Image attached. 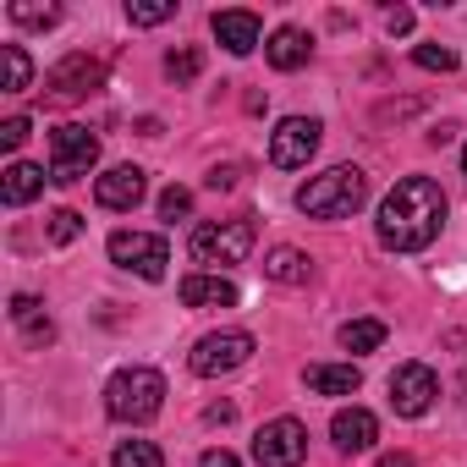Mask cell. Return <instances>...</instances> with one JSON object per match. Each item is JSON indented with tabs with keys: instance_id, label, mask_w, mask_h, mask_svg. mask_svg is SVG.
<instances>
[{
	"instance_id": "cell-4",
	"label": "cell",
	"mask_w": 467,
	"mask_h": 467,
	"mask_svg": "<svg viewBox=\"0 0 467 467\" xmlns=\"http://www.w3.org/2000/svg\"><path fill=\"white\" fill-rule=\"evenodd\" d=\"M187 254L198 265H209L214 275L225 265H243L254 254V220H203L192 225V237H187Z\"/></svg>"
},
{
	"instance_id": "cell-8",
	"label": "cell",
	"mask_w": 467,
	"mask_h": 467,
	"mask_svg": "<svg viewBox=\"0 0 467 467\" xmlns=\"http://www.w3.org/2000/svg\"><path fill=\"white\" fill-rule=\"evenodd\" d=\"M303 456H308V429L297 418H270L254 434V462L259 467H303Z\"/></svg>"
},
{
	"instance_id": "cell-25",
	"label": "cell",
	"mask_w": 467,
	"mask_h": 467,
	"mask_svg": "<svg viewBox=\"0 0 467 467\" xmlns=\"http://www.w3.org/2000/svg\"><path fill=\"white\" fill-rule=\"evenodd\" d=\"M198 72H203V56H198L192 45H176V50L165 56V78H171V83H192Z\"/></svg>"
},
{
	"instance_id": "cell-6",
	"label": "cell",
	"mask_w": 467,
	"mask_h": 467,
	"mask_svg": "<svg viewBox=\"0 0 467 467\" xmlns=\"http://www.w3.org/2000/svg\"><path fill=\"white\" fill-rule=\"evenodd\" d=\"M110 265L143 275V281H165V265H171V248L165 237H154V231H110Z\"/></svg>"
},
{
	"instance_id": "cell-21",
	"label": "cell",
	"mask_w": 467,
	"mask_h": 467,
	"mask_svg": "<svg viewBox=\"0 0 467 467\" xmlns=\"http://www.w3.org/2000/svg\"><path fill=\"white\" fill-rule=\"evenodd\" d=\"M0 72H6V78H0V88H6V94H23V88L34 83L28 50H23V45H0Z\"/></svg>"
},
{
	"instance_id": "cell-9",
	"label": "cell",
	"mask_w": 467,
	"mask_h": 467,
	"mask_svg": "<svg viewBox=\"0 0 467 467\" xmlns=\"http://www.w3.org/2000/svg\"><path fill=\"white\" fill-rule=\"evenodd\" d=\"M94 88H105V67L88 61V56H67V61H56L50 78H45V99H56V105H78V99H88Z\"/></svg>"
},
{
	"instance_id": "cell-31",
	"label": "cell",
	"mask_w": 467,
	"mask_h": 467,
	"mask_svg": "<svg viewBox=\"0 0 467 467\" xmlns=\"http://www.w3.org/2000/svg\"><path fill=\"white\" fill-rule=\"evenodd\" d=\"M385 34H390V39H396V34H412V12H407V6H390V12H385Z\"/></svg>"
},
{
	"instance_id": "cell-33",
	"label": "cell",
	"mask_w": 467,
	"mask_h": 467,
	"mask_svg": "<svg viewBox=\"0 0 467 467\" xmlns=\"http://www.w3.org/2000/svg\"><path fill=\"white\" fill-rule=\"evenodd\" d=\"M237 171H243V165H214V171H209V187H214V192H220V187H237Z\"/></svg>"
},
{
	"instance_id": "cell-11",
	"label": "cell",
	"mask_w": 467,
	"mask_h": 467,
	"mask_svg": "<svg viewBox=\"0 0 467 467\" xmlns=\"http://www.w3.org/2000/svg\"><path fill=\"white\" fill-rule=\"evenodd\" d=\"M319 121L314 116H286L281 127H275V138H270V165H281V171H303L308 160H314V149H319Z\"/></svg>"
},
{
	"instance_id": "cell-28",
	"label": "cell",
	"mask_w": 467,
	"mask_h": 467,
	"mask_svg": "<svg viewBox=\"0 0 467 467\" xmlns=\"http://www.w3.org/2000/svg\"><path fill=\"white\" fill-rule=\"evenodd\" d=\"M412 61H418L423 72H456V50H445V45H418Z\"/></svg>"
},
{
	"instance_id": "cell-19",
	"label": "cell",
	"mask_w": 467,
	"mask_h": 467,
	"mask_svg": "<svg viewBox=\"0 0 467 467\" xmlns=\"http://www.w3.org/2000/svg\"><path fill=\"white\" fill-rule=\"evenodd\" d=\"M358 385H363L358 363H314L308 368V390L314 396H352Z\"/></svg>"
},
{
	"instance_id": "cell-16",
	"label": "cell",
	"mask_w": 467,
	"mask_h": 467,
	"mask_svg": "<svg viewBox=\"0 0 467 467\" xmlns=\"http://www.w3.org/2000/svg\"><path fill=\"white\" fill-rule=\"evenodd\" d=\"M45 165H28V160H12L6 171H0V198H6L12 209H23V203H34L39 192H45Z\"/></svg>"
},
{
	"instance_id": "cell-18",
	"label": "cell",
	"mask_w": 467,
	"mask_h": 467,
	"mask_svg": "<svg viewBox=\"0 0 467 467\" xmlns=\"http://www.w3.org/2000/svg\"><path fill=\"white\" fill-rule=\"evenodd\" d=\"M308 275H314L308 254H297V248H270L265 254V281H275V286H308Z\"/></svg>"
},
{
	"instance_id": "cell-14",
	"label": "cell",
	"mask_w": 467,
	"mask_h": 467,
	"mask_svg": "<svg viewBox=\"0 0 467 467\" xmlns=\"http://www.w3.org/2000/svg\"><path fill=\"white\" fill-rule=\"evenodd\" d=\"M209 28H214V39H220L231 56H254V50H259V34H265L254 12H214Z\"/></svg>"
},
{
	"instance_id": "cell-36",
	"label": "cell",
	"mask_w": 467,
	"mask_h": 467,
	"mask_svg": "<svg viewBox=\"0 0 467 467\" xmlns=\"http://www.w3.org/2000/svg\"><path fill=\"white\" fill-rule=\"evenodd\" d=\"M379 467H412V456L407 451H390V456H379Z\"/></svg>"
},
{
	"instance_id": "cell-24",
	"label": "cell",
	"mask_w": 467,
	"mask_h": 467,
	"mask_svg": "<svg viewBox=\"0 0 467 467\" xmlns=\"http://www.w3.org/2000/svg\"><path fill=\"white\" fill-rule=\"evenodd\" d=\"M171 17H176L171 0H127V23H132V28H160V23H171Z\"/></svg>"
},
{
	"instance_id": "cell-27",
	"label": "cell",
	"mask_w": 467,
	"mask_h": 467,
	"mask_svg": "<svg viewBox=\"0 0 467 467\" xmlns=\"http://www.w3.org/2000/svg\"><path fill=\"white\" fill-rule=\"evenodd\" d=\"M45 237H50L56 248L78 243V237H83V214H78V209H56V214H50V225H45Z\"/></svg>"
},
{
	"instance_id": "cell-10",
	"label": "cell",
	"mask_w": 467,
	"mask_h": 467,
	"mask_svg": "<svg viewBox=\"0 0 467 467\" xmlns=\"http://www.w3.org/2000/svg\"><path fill=\"white\" fill-rule=\"evenodd\" d=\"M434 396H440V374L429 363H401L390 374V407H396V418H423L434 407Z\"/></svg>"
},
{
	"instance_id": "cell-7",
	"label": "cell",
	"mask_w": 467,
	"mask_h": 467,
	"mask_svg": "<svg viewBox=\"0 0 467 467\" xmlns=\"http://www.w3.org/2000/svg\"><path fill=\"white\" fill-rule=\"evenodd\" d=\"M254 358V336L248 330H214V336H203L192 352H187V368L198 374V379H220V374H231V368H243Z\"/></svg>"
},
{
	"instance_id": "cell-17",
	"label": "cell",
	"mask_w": 467,
	"mask_h": 467,
	"mask_svg": "<svg viewBox=\"0 0 467 467\" xmlns=\"http://www.w3.org/2000/svg\"><path fill=\"white\" fill-rule=\"evenodd\" d=\"M265 56H270V67L275 72H297V67H308V56H314V45H308V34L303 28H275L270 34V45H265Z\"/></svg>"
},
{
	"instance_id": "cell-22",
	"label": "cell",
	"mask_w": 467,
	"mask_h": 467,
	"mask_svg": "<svg viewBox=\"0 0 467 467\" xmlns=\"http://www.w3.org/2000/svg\"><path fill=\"white\" fill-rule=\"evenodd\" d=\"M341 347L347 352H374V347H385V325L379 319H347L341 325Z\"/></svg>"
},
{
	"instance_id": "cell-20",
	"label": "cell",
	"mask_w": 467,
	"mask_h": 467,
	"mask_svg": "<svg viewBox=\"0 0 467 467\" xmlns=\"http://www.w3.org/2000/svg\"><path fill=\"white\" fill-rule=\"evenodd\" d=\"M12 319L23 325V341H28V347H50V341H56V325L45 319V308H39V297H28V292H17V297H12Z\"/></svg>"
},
{
	"instance_id": "cell-29",
	"label": "cell",
	"mask_w": 467,
	"mask_h": 467,
	"mask_svg": "<svg viewBox=\"0 0 467 467\" xmlns=\"http://www.w3.org/2000/svg\"><path fill=\"white\" fill-rule=\"evenodd\" d=\"M28 132H34V121H28V116H6V121H0V149H6V154H17Z\"/></svg>"
},
{
	"instance_id": "cell-3",
	"label": "cell",
	"mask_w": 467,
	"mask_h": 467,
	"mask_svg": "<svg viewBox=\"0 0 467 467\" xmlns=\"http://www.w3.org/2000/svg\"><path fill=\"white\" fill-rule=\"evenodd\" d=\"M165 407V374L149 368V363H132V368H116L110 385H105V412L116 423H149L160 418Z\"/></svg>"
},
{
	"instance_id": "cell-13",
	"label": "cell",
	"mask_w": 467,
	"mask_h": 467,
	"mask_svg": "<svg viewBox=\"0 0 467 467\" xmlns=\"http://www.w3.org/2000/svg\"><path fill=\"white\" fill-rule=\"evenodd\" d=\"M143 171L138 165H110L99 182H94V198H99V209H138V198H143Z\"/></svg>"
},
{
	"instance_id": "cell-30",
	"label": "cell",
	"mask_w": 467,
	"mask_h": 467,
	"mask_svg": "<svg viewBox=\"0 0 467 467\" xmlns=\"http://www.w3.org/2000/svg\"><path fill=\"white\" fill-rule=\"evenodd\" d=\"M160 214H165V220L192 214V192H187V187H165V192H160Z\"/></svg>"
},
{
	"instance_id": "cell-37",
	"label": "cell",
	"mask_w": 467,
	"mask_h": 467,
	"mask_svg": "<svg viewBox=\"0 0 467 467\" xmlns=\"http://www.w3.org/2000/svg\"><path fill=\"white\" fill-rule=\"evenodd\" d=\"M462 171H467V149H462Z\"/></svg>"
},
{
	"instance_id": "cell-23",
	"label": "cell",
	"mask_w": 467,
	"mask_h": 467,
	"mask_svg": "<svg viewBox=\"0 0 467 467\" xmlns=\"http://www.w3.org/2000/svg\"><path fill=\"white\" fill-rule=\"evenodd\" d=\"M110 467H165V456H160L154 440H121L110 451Z\"/></svg>"
},
{
	"instance_id": "cell-1",
	"label": "cell",
	"mask_w": 467,
	"mask_h": 467,
	"mask_svg": "<svg viewBox=\"0 0 467 467\" xmlns=\"http://www.w3.org/2000/svg\"><path fill=\"white\" fill-rule=\"evenodd\" d=\"M440 225H445V192H440V182H429V176H401V182L385 192L379 220H374L379 243H385L390 254H423V248L440 237Z\"/></svg>"
},
{
	"instance_id": "cell-35",
	"label": "cell",
	"mask_w": 467,
	"mask_h": 467,
	"mask_svg": "<svg viewBox=\"0 0 467 467\" xmlns=\"http://www.w3.org/2000/svg\"><path fill=\"white\" fill-rule=\"evenodd\" d=\"M203 418H209V423H231V418H237V407H231V401H214Z\"/></svg>"
},
{
	"instance_id": "cell-2",
	"label": "cell",
	"mask_w": 467,
	"mask_h": 467,
	"mask_svg": "<svg viewBox=\"0 0 467 467\" xmlns=\"http://www.w3.org/2000/svg\"><path fill=\"white\" fill-rule=\"evenodd\" d=\"M368 198V176L358 165H330L325 176H308L297 187V209L308 220H341V214H358Z\"/></svg>"
},
{
	"instance_id": "cell-5",
	"label": "cell",
	"mask_w": 467,
	"mask_h": 467,
	"mask_svg": "<svg viewBox=\"0 0 467 467\" xmlns=\"http://www.w3.org/2000/svg\"><path fill=\"white\" fill-rule=\"evenodd\" d=\"M99 165V138L88 132V127H56L50 132V182H61V187H72V182H83L88 171Z\"/></svg>"
},
{
	"instance_id": "cell-15",
	"label": "cell",
	"mask_w": 467,
	"mask_h": 467,
	"mask_svg": "<svg viewBox=\"0 0 467 467\" xmlns=\"http://www.w3.org/2000/svg\"><path fill=\"white\" fill-rule=\"evenodd\" d=\"M182 303L187 308H237V286L214 270H198V275L182 281Z\"/></svg>"
},
{
	"instance_id": "cell-32",
	"label": "cell",
	"mask_w": 467,
	"mask_h": 467,
	"mask_svg": "<svg viewBox=\"0 0 467 467\" xmlns=\"http://www.w3.org/2000/svg\"><path fill=\"white\" fill-rule=\"evenodd\" d=\"M423 105L418 99H401V105H379V121H407V116H418Z\"/></svg>"
},
{
	"instance_id": "cell-34",
	"label": "cell",
	"mask_w": 467,
	"mask_h": 467,
	"mask_svg": "<svg viewBox=\"0 0 467 467\" xmlns=\"http://www.w3.org/2000/svg\"><path fill=\"white\" fill-rule=\"evenodd\" d=\"M198 467H243V462L231 456V451H203V456H198Z\"/></svg>"
},
{
	"instance_id": "cell-12",
	"label": "cell",
	"mask_w": 467,
	"mask_h": 467,
	"mask_svg": "<svg viewBox=\"0 0 467 467\" xmlns=\"http://www.w3.org/2000/svg\"><path fill=\"white\" fill-rule=\"evenodd\" d=\"M330 440H336V451H347V456L374 451V440H379V418L363 412V407H341V412L330 418Z\"/></svg>"
},
{
	"instance_id": "cell-26",
	"label": "cell",
	"mask_w": 467,
	"mask_h": 467,
	"mask_svg": "<svg viewBox=\"0 0 467 467\" xmlns=\"http://www.w3.org/2000/svg\"><path fill=\"white\" fill-rule=\"evenodd\" d=\"M12 23H23V28H56V23H61V6H39V0H12Z\"/></svg>"
}]
</instances>
